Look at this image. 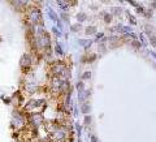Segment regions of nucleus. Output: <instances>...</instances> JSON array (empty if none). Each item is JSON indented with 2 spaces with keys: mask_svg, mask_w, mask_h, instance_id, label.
Returning a JSON list of instances; mask_svg holds the SVG:
<instances>
[{
  "mask_svg": "<svg viewBox=\"0 0 156 142\" xmlns=\"http://www.w3.org/2000/svg\"><path fill=\"white\" fill-rule=\"evenodd\" d=\"M30 20L33 21V24H38V22H40V12L38 11V9H33V11L30 12Z\"/></svg>",
  "mask_w": 156,
  "mask_h": 142,
  "instance_id": "f257e3e1",
  "label": "nucleus"
},
{
  "mask_svg": "<svg viewBox=\"0 0 156 142\" xmlns=\"http://www.w3.org/2000/svg\"><path fill=\"white\" fill-rule=\"evenodd\" d=\"M30 117H31V119H30V123H31V124H33L35 128H36V126H38V125L40 124V123L43 121L42 115H36V113H33V115H31Z\"/></svg>",
  "mask_w": 156,
  "mask_h": 142,
  "instance_id": "f03ea898",
  "label": "nucleus"
},
{
  "mask_svg": "<svg viewBox=\"0 0 156 142\" xmlns=\"http://www.w3.org/2000/svg\"><path fill=\"white\" fill-rule=\"evenodd\" d=\"M30 64H31V57H30V55H24L21 59V67L22 68H25V67H30Z\"/></svg>",
  "mask_w": 156,
  "mask_h": 142,
  "instance_id": "7ed1b4c3",
  "label": "nucleus"
},
{
  "mask_svg": "<svg viewBox=\"0 0 156 142\" xmlns=\"http://www.w3.org/2000/svg\"><path fill=\"white\" fill-rule=\"evenodd\" d=\"M65 133H64V132H61L60 129H59L56 133H55V140L56 141H65Z\"/></svg>",
  "mask_w": 156,
  "mask_h": 142,
  "instance_id": "20e7f679",
  "label": "nucleus"
},
{
  "mask_svg": "<svg viewBox=\"0 0 156 142\" xmlns=\"http://www.w3.org/2000/svg\"><path fill=\"white\" fill-rule=\"evenodd\" d=\"M78 42H79L81 44H83V47L87 48V47H90V44L93 43V40H83V39H79Z\"/></svg>",
  "mask_w": 156,
  "mask_h": 142,
  "instance_id": "39448f33",
  "label": "nucleus"
},
{
  "mask_svg": "<svg viewBox=\"0 0 156 142\" xmlns=\"http://www.w3.org/2000/svg\"><path fill=\"white\" fill-rule=\"evenodd\" d=\"M77 20H78V21H81V22H82V21H85V20H86V15H85V13H79V15L77 16Z\"/></svg>",
  "mask_w": 156,
  "mask_h": 142,
  "instance_id": "423d86ee",
  "label": "nucleus"
},
{
  "mask_svg": "<svg viewBox=\"0 0 156 142\" xmlns=\"http://www.w3.org/2000/svg\"><path fill=\"white\" fill-rule=\"evenodd\" d=\"M77 89H78L79 93H83V84H82V82H78V84H77Z\"/></svg>",
  "mask_w": 156,
  "mask_h": 142,
  "instance_id": "0eeeda50",
  "label": "nucleus"
},
{
  "mask_svg": "<svg viewBox=\"0 0 156 142\" xmlns=\"http://www.w3.org/2000/svg\"><path fill=\"white\" fill-rule=\"evenodd\" d=\"M95 31H96V29H95L94 26H91V27H87L86 33H87V34H93V33H95Z\"/></svg>",
  "mask_w": 156,
  "mask_h": 142,
  "instance_id": "6e6552de",
  "label": "nucleus"
},
{
  "mask_svg": "<svg viewBox=\"0 0 156 142\" xmlns=\"http://www.w3.org/2000/svg\"><path fill=\"white\" fill-rule=\"evenodd\" d=\"M89 111H90V106H89V104H83V107H82V112L87 113Z\"/></svg>",
  "mask_w": 156,
  "mask_h": 142,
  "instance_id": "1a4fd4ad",
  "label": "nucleus"
},
{
  "mask_svg": "<svg viewBox=\"0 0 156 142\" xmlns=\"http://www.w3.org/2000/svg\"><path fill=\"white\" fill-rule=\"evenodd\" d=\"M150 40H151V43H152L154 47H156V36L154 35H150Z\"/></svg>",
  "mask_w": 156,
  "mask_h": 142,
  "instance_id": "9d476101",
  "label": "nucleus"
},
{
  "mask_svg": "<svg viewBox=\"0 0 156 142\" xmlns=\"http://www.w3.org/2000/svg\"><path fill=\"white\" fill-rule=\"evenodd\" d=\"M111 20H112V16L111 15H105L104 16V21L107 22V24H108V22H111Z\"/></svg>",
  "mask_w": 156,
  "mask_h": 142,
  "instance_id": "9b49d317",
  "label": "nucleus"
},
{
  "mask_svg": "<svg viewBox=\"0 0 156 142\" xmlns=\"http://www.w3.org/2000/svg\"><path fill=\"white\" fill-rule=\"evenodd\" d=\"M56 52H57L59 55H62V50H61V47H60V44L56 46Z\"/></svg>",
  "mask_w": 156,
  "mask_h": 142,
  "instance_id": "f8f14e48",
  "label": "nucleus"
},
{
  "mask_svg": "<svg viewBox=\"0 0 156 142\" xmlns=\"http://www.w3.org/2000/svg\"><path fill=\"white\" fill-rule=\"evenodd\" d=\"M90 76H91V73H90V72L83 73V80H89V78H90Z\"/></svg>",
  "mask_w": 156,
  "mask_h": 142,
  "instance_id": "ddd939ff",
  "label": "nucleus"
},
{
  "mask_svg": "<svg viewBox=\"0 0 156 142\" xmlns=\"http://www.w3.org/2000/svg\"><path fill=\"white\" fill-rule=\"evenodd\" d=\"M90 123H91V117L90 116H86L85 117V124L87 125V124H90Z\"/></svg>",
  "mask_w": 156,
  "mask_h": 142,
  "instance_id": "4468645a",
  "label": "nucleus"
},
{
  "mask_svg": "<svg viewBox=\"0 0 156 142\" xmlns=\"http://www.w3.org/2000/svg\"><path fill=\"white\" fill-rule=\"evenodd\" d=\"M52 30H53V33H55V34H56V36H60V35H61V33H60V31H59V30L56 29V27H53V29H52Z\"/></svg>",
  "mask_w": 156,
  "mask_h": 142,
  "instance_id": "2eb2a0df",
  "label": "nucleus"
},
{
  "mask_svg": "<svg viewBox=\"0 0 156 142\" xmlns=\"http://www.w3.org/2000/svg\"><path fill=\"white\" fill-rule=\"evenodd\" d=\"M76 130H77V133H78V136L81 134V126L78 125V124H76Z\"/></svg>",
  "mask_w": 156,
  "mask_h": 142,
  "instance_id": "dca6fc26",
  "label": "nucleus"
},
{
  "mask_svg": "<svg viewBox=\"0 0 156 142\" xmlns=\"http://www.w3.org/2000/svg\"><path fill=\"white\" fill-rule=\"evenodd\" d=\"M133 44H134V47H137V48L140 47V43L139 42H133Z\"/></svg>",
  "mask_w": 156,
  "mask_h": 142,
  "instance_id": "f3484780",
  "label": "nucleus"
},
{
  "mask_svg": "<svg viewBox=\"0 0 156 142\" xmlns=\"http://www.w3.org/2000/svg\"><path fill=\"white\" fill-rule=\"evenodd\" d=\"M91 142H98V138L95 136H91Z\"/></svg>",
  "mask_w": 156,
  "mask_h": 142,
  "instance_id": "a211bd4d",
  "label": "nucleus"
},
{
  "mask_svg": "<svg viewBox=\"0 0 156 142\" xmlns=\"http://www.w3.org/2000/svg\"><path fill=\"white\" fill-rule=\"evenodd\" d=\"M103 35H104L103 33H99L98 35H96V39H100V38H103Z\"/></svg>",
  "mask_w": 156,
  "mask_h": 142,
  "instance_id": "6ab92c4d",
  "label": "nucleus"
},
{
  "mask_svg": "<svg viewBox=\"0 0 156 142\" xmlns=\"http://www.w3.org/2000/svg\"><path fill=\"white\" fill-rule=\"evenodd\" d=\"M78 29H79V26H72V30L73 31H77Z\"/></svg>",
  "mask_w": 156,
  "mask_h": 142,
  "instance_id": "aec40b11",
  "label": "nucleus"
},
{
  "mask_svg": "<svg viewBox=\"0 0 156 142\" xmlns=\"http://www.w3.org/2000/svg\"><path fill=\"white\" fill-rule=\"evenodd\" d=\"M78 142H81V141H79V140H78Z\"/></svg>",
  "mask_w": 156,
  "mask_h": 142,
  "instance_id": "412c9836",
  "label": "nucleus"
}]
</instances>
